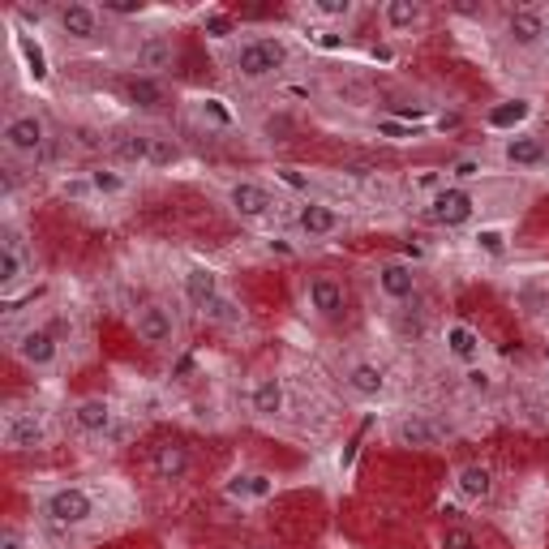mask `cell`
Listing matches in <instances>:
<instances>
[{"mask_svg": "<svg viewBox=\"0 0 549 549\" xmlns=\"http://www.w3.org/2000/svg\"><path fill=\"white\" fill-rule=\"evenodd\" d=\"M283 60H288V48L279 39H249L236 52V74L245 82H262L274 78V69H283Z\"/></svg>", "mask_w": 549, "mask_h": 549, "instance_id": "obj_1", "label": "cell"}, {"mask_svg": "<svg viewBox=\"0 0 549 549\" xmlns=\"http://www.w3.org/2000/svg\"><path fill=\"white\" fill-rule=\"evenodd\" d=\"M95 515V498L78 485H65V490H52L43 498V519L57 524V528H78Z\"/></svg>", "mask_w": 549, "mask_h": 549, "instance_id": "obj_2", "label": "cell"}, {"mask_svg": "<svg viewBox=\"0 0 549 549\" xmlns=\"http://www.w3.org/2000/svg\"><path fill=\"white\" fill-rule=\"evenodd\" d=\"M4 146L9 155L18 159H39L43 146H48V125L35 112H18V117L4 120Z\"/></svg>", "mask_w": 549, "mask_h": 549, "instance_id": "obj_3", "label": "cell"}, {"mask_svg": "<svg viewBox=\"0 0 549 549\" xmlns=\"http://www.w3.org/2000/svg\"><path fill=\"white\" fill-rule=\"evenodd\" d=\"M472 211H476V197L464 189V185H447L442 194L430 197V206H425V219L438 223V228H459V223H468Z\"/></svg>", "mask_w": 549, "mask_h": 549, "instance_id": "obj_4", "label": "cell"}, {"mask_svg": "<svg viewBox=\"0 0 549 549\" xmlns=\"http://www.w3.org/2000/svg\"><path fill=\"white\" fill-rule=\"evenodd\" d=\"M0 438H4L9 451H35V447L48 442V430H43V421L35 416V412H9Z\"/></svg>", "mask_w": 549, "mask_h": 549, "instance_id": "obj_5", "label": "cell"}, {"mask_svg": "<svg viewBox=\"0 0 549 549\" xmlns=\"http://www.w3.org/2000/svg\"><path fill=\"white\" fill-rule=\"evenodd\" d=\"M228 202H232V211L240 219H266L274 206H279L271 189H266V185H257V180H236L232 194H228Z\"/></svg>", "mask_w": 549, "mask_h": 549, "instance_id": "obj_6", "label": "cell"}, {"mask_svg": "<svg viewBox=\"0 0 549 549\" xmlns=\"http://www.w3.org/2000/svg\"><path fill=\"white\" fill-rule=\"evenodd\" d=\"M13 348H18V356L26 361V365H35V370H48V365H57V353H60L57 335L48 331V327H30V331H22Z\"/></svg>", "mask_w": 549, "mask_h": 549, "instance_id": "obj_7", "label": "cell"}, {"mask_svg": "<svg viewBox=\"0 0 549 549\" xmlns=\"http://www.w3.org/2000/svg\"><path fill=\"white\" fill-rule=\"evenodd\" d=\"M134 331L142 344H151V348H159V344H168L172 335H177V322H172V314L163 309V305H142L134 318Z\"/></svg>", "mask_w": 549, "mask_h": 549, "instance_id": "obj_8", "label": "cell"}, {"mask_svg": "<svg viewBox=\"0 0 549 549\" xmlns=\"http://www.w3.org/2000/svg\"><path fill=\"white\" fill-rule=\"evenodd\" d=\"M309 309L318 318H339L344 314V283L331 274H314L309 279Z\"/></svg>", "mask_w": 549, "mask_h": 549, "instance_id": "obj_9", "label": "cell"}, {"mask_svg": "<svg viewBox=\"0 0 549 549\" xmlns=\"http://www.w3.org/2000/svg\"><path fill=\"white\" fill-rule=\"evenodd\" d=\"M378 288H382V296H391V301H408L416 292V274H412L408 262H382L378 266Z\"/></svg>", "mask_w": 549, "mask_h": 549, "instance_id": "obj_10", "label": "cell"}, {"mask_svg": "<svg viewBox=\"0 0 549 549\" xmlns=\"http://www.w3.org/2000/svg\"><path fill=\"white\" fill-rule=\"evenodd\" d=\"M57 22L69 39H95L99 35V13L91 9V4H65V9L57 13Z\"/></svg>", "mask_w": 549, "mask_h": 549, "instance_id": "obj_11", "label": "cell"}, {"mask_svg": "<svg viewBox=\"0 0 549 549\" xmlns=\"http://www.w3.org/2000/svg\"><path fill=\"white\" fill-rule=\"evenodd\" d=\"M296 223H301V232L305 236H331L339 232V211L335 206H327V202H305L301 206V215H296Z\"/></svg>", "mask_w": 549, "mask_h": 549, "instance_id": "obj_12", "label": "cell"}, {"mask_svg": "<svg viewBox=\"0 0 549 549\" xmlns=\"http://www.w3.org/2000/svg\"><path fill=\"white\" fill-rule=\"evenodd\" d=\"M249 408H254L257 416H279V412L288 408L283 382H279V378H257L254 391H249Z\"/></svg>", "mask_w": 549, "mask_h": 549, "instance_id": "obj_13", "label": "cell"}, {"mask_svg": "<svg viewBox=\"0 0 549 549\" xmlns=\"http://www.w3.org/2000/svg\"><path fill=\"white\" fill-rule=\"evenodd\" d=\"M507 35L510 43H519V48H532V43H541L549 35L545 30V18L536 13V9H515L507 22Z\"/></svg>", "mask_w": 549, "mask_h": 549, "instance_id": "obj_14", "label": "cell"}, {"mask_svg": "<svg viewBox=\"0 0 549 549\" xmlns=\"http://www.w3.org/2000/svg\"><path fill=\"white\" fill-rule=\"evenodd\" d=\"M442 438V425H433L425 416H404V421H395V442L399 447H433Z\"/></svg>", "mask_w": 549, "mask_h": 549, "instance_id": "obj_15", "label": "cell"}, {"mask_svg": "<svg viewBox=\"0 0 549 549\" xmlns=\"http://www.w3.org/2000/svg\"><path fill=\"white\" fill-rule=\"evenodd\" d=\"M455 485H459V493H464L468 502H490L493 498V472L485 468V464H464L459 476H455Z\"/></svg>", "mask_w": 549, "mask_h": 549, "instance_id": "obj_16", "label": "cell"}, {"mask_svg": "<svg viewBox=\"0 0 549 549\" xmlns=\"http://www.w3.org/2000/svg\"><path fill=\"white\" fill-rule=\"evenodd\" d=\"M26 274V254H22V236L18 228H4V245H0V283L13 288Z\"/></svg>", "mask_w": 549, "mask_h": 549, "instance_id": "obj_17", "label": "cell"}, {"mask_svg": "<svg viewBox=\"0 0 549 549\" xmlns=\"http://www.w3.org/2000/svg\"><path fill=\"white\" fill-rule=\"evenodd\" d=\"M271 493H274V481L266 472H236L228 481V498H236V502H262Z\"/></svg>", "mask_w": 549, "mask_h": 549, "instance_id": "obj_18", "label": "cell"}, {"mask_svg": "<svg viewBox=\"0 0 549 549\" xmlns=\"http://www.w3.org/2000/svg\"><path fill=\"white\" fill-rule=\"evenodd\" d=\"M185 296H189L194 309H206L219 296V274L211 271V266H194V271L185 274Z\"/></svg>", "mask_w": 549, "mask_h": 549, "instance_id": "obj_19", "label": "cell"}, {"mask_svg": "<svg viewBox=\"0 0 549 549\" xmlns=\"http://www.w3.org/2000/svg\"><path fill=\"white\" fill-rule=\"evenodd\" d=\"M74 425L82 433H108L112 430V404L108 399H82L74 408Z\"/></svg>", "mask_w": 549, "mask_h": 549, "instance_id": "obj_20", "label": "cell"}, {"mask_svg": "<svg viewBox=\"0 0 549 549\" xmlns=\"http://www.w3.org/2000/svg\"><path fill=\"white\" fill-rule=\"evenodd\" d=\"M125 95H129V103L142 108V112H159V108L168 103L163 86H159L155 78H146V74H134V78L125 82Z\"/></svg>", "mask_w": 549, "mask_h": 549, "instance_id": "obj_21", "label": "cell"}, {"mask_svg": "<svg viewBox=\"0 0 549 549\" xmlns=\"http://www.w3.org/2000/svg\"><path fill=\"white\" fill-rule=\"evenodd\" d=\"M442 344H447V353H451L455 361H464V365H472V361L481 356V335L472 331V327H464V322H451L447 335H442Z\"/></svg>", "mask_w": 549, "mask_h": 549, "instance_id": "obj_22", "label": "cell"}, {"mask_svg": "<svg viewBox=\"0 0 549 549\" xmlns=\"http://www.w3.org/2000/svg\"><path fill=\"white\" fill-rule=\"evenodd\" d=\"M172 57H177V52H172V39H168V35H151V39L137 48L134 65L137 69H146V78H151V74H159V69H168Z\"/></svg>", "mask_w": 549, "mask_h": 549, "instance_id": "obj_23", "label": "cell"}, {"mask_svg": "<svg viewBox=\"0 0 549 549\" xmlns=\"http://www.w3.org/2000/svg\"><path fill=\"white\" fill-rule=\"evenodd\" d=\"M502 155H507V163H515V168H541V163H545V146L528 134H515V137H507Z\"/></svg>", "mask_w": 549, "mask_h": 549, "instance_id": "obj_24", "label": "cell"}, {"mask_svg": "<svg viewBox=\"0 0 549 549\" xmlns=\"http://www.w3.org/2000/svg\"><path fill=\"white\" fill-rule=\"evenodd\" d=\"M348 387H353L361 399H378V395L387 391V373L370 365V361H356L353 370H348Z\"/></svg>", "mask_w": 549, "mask_h": 549, "instance_id": "obj_25", "label": "cell"}, {"mask_svg": "<svg viewBox=\"0 0 549 549\" xmlns=\"http://www.w3.org/2000/svg\"><path fill=\"white\" fill-rule=\"evenodd\" d=\"M421 18H425V9H421L416 0H387V4H382V22H387V30H391V35L412 30Z\"/></svg>", "mask_w": 549, "mask_h": 549, "instance_id": "obj_26", "label": "cell"}, {"mask_svg": "<svg viewBox=\"0 0 549 549\" xmlns=\"http://www.w3.org/2000/svg\"><path fill=\"white\" fill-rule=\"evenodd\" d=\"M155 472H159V481H185V472H189V451H185L180 442H163L155 451Z\"/></svg>", "mask_w": 549, "mask_h": 549, "instance_id": "obj_27", "label": "cell"}, {"mask_svg": "<svg viewBox=\"0 0 549 549\" xmlns=\"http://www.w3.org/2000/svg\"><path fill=\"white\" fill-rule=\"evenodd\" d=\"M112 159H117V163H129V168L151 163V137L146 134H125L117 146H112Z\"/></svg>", "mask_w": 549, "mask_h": 549, "instance_id": "obj_28", "label": "cell"}, {"mask_svg": "<svg viewBox=\"0 0 549 549\" xmlns=\"http://www.w3.org/2000/svg\"><path fill=\"white\" fill-rule=\"evenodd\" d=\"M528 112H532L528 99H510V103H498L485 120H490V129H515V125L528 120Z\"/></svg>", "mask_w": 549, "mask_h": 549, "instance_id": "obj_29", "label": "cell"}, {"mask_svg": "<svg viewBox=\"0 0 549 549\" xmlns=\"http://www.w3.org/2000/svg\"><path fill=\"white\" fill-rule=\"evenodd\" d=\"M197 314L206 318V322H215V327H236V322H240V309H236V301H232V296H223V292H219L215 301L206 305V309H197Z\"/></svg>", "mask_w": 549, "mask_h": 549, "instance_id": "obj_30", "label": "cell"}, {"mask_svg": "<svg viewBox=\"0 0 549 549\" xmlns=\"http://www.w3.org/2000/svg\"><path fill=\"white\" fill-rule=\"evenodd\" d=\"M18 52H22V60H26V69H30V78H35V82L48 78V60H43V48L30 39L26 30L18 35Z\"/></svg>", "mask_w": 549, "mask_h": 549, "instance_id": "obj_31", "label": "cell"}, {"mask_svg": "<svg viewBox=\"0 0 549 549\" xmlns=\"http://www.w3.org/2000/svg\"><path fill=\"white\" fill-rule=\"evenodd\" d=\"M91 185H95V194H103V197L125 194V177H120L117 168H95V172H91Z\"/></svg>", "mask_w": 549, "mask_h": 549, "instance_id": "obj_32", "label": "cell"}, {"mask_svg": "<svg viewBox=\"0 0 549 549\" xmlns=\"http://www.w3.org/2000/svg\"><path fill=\"white\" fill-rule=\"evenodd\" d=\"M180 163V146L172 137H151V168H172Z\"/></svg>", "mask_w": 549, "mask_h": 549, "instance_id": "obj_33", "label": "cell"}, {"mask_svg": "<svg viewBox=\"0 0 549 549\" xmlns=\"http://www.w3.org/2000/svg\"><path fill=\"white\" fill-rule=\"evenodd\" d=\"M476 249H481V254H507V232H502V228H481V232H476Z\"/></svg>", "mask_w": 549, "mask_h": 549, "instance_id": "obj_34", "label": "cell"}, {"mask_svg": "<svg viewBox=\"0 0 549 549\" xmlns=\"http://www.w3.org/2000/svg\"><path fill=\"white\" fill-rule=\"evenodd\" d=\"M447 177H451V180H459V185H464V180H472V177H481V159H476V155L455 159V163H451V172H447Z\"/></svg>", "mask_w": 549, "mask_h": 549, "instance_id": "obj_35", "label": "cell"}, {"mask_svg": "<svg viewBox=\"0 0 549 549\" xmlns=\"http://www.w3.org/2000/svg\"><path fill=\"white\" fill-rule=\"evenodd\" d=\"M197 112H202V120H211V125H223V129L232 125V112H228L219 99H202V108H197Z\"/></svg>", "mask_w": 549, "mask_h": 549, "instance_id": "obj_36", "label": "cell"}, {"mask_svg": "<svg viewBox=\"0 0 549 549\" xmlns=\"http://www.w3.org/2000/svg\"><path fill=\"white\" fill-rule=\"evenodd\" d=\"M314 13L318 18H348L353 13V0H314Z\"/></svg>", "mask_w": 549, "mask_h": 549, "instance_id": "obj_37", "label": "cell"}, {"mask_svg": "<svg viewBox=\"0 0 549 549\" xmlns=\"http://www.w3.org/2000/svg\"><path fill=\"white\" fill-rule=\"evenodd\" d=\"M442 549H481V545H476V536L468 528H447L442 532Z\"/></svg>", "mask_w": 549, "mask_h": 549, "instance_id": "obj_38", "label": "cell"}, {"mask_svg": "<svg viewBox=\"0 0 549 549\" xmlns=\"http://www.w3.org/2000/svg\"><path fill=\"white\" fill-rule=\"evenodd\" d=\"M464 382H468V391H472V395H490V391H493V373L476 370V365H468V373H464Z\"/></svg>", "mask_w": 549, "mask_h": 549, "instance_id": "obj_39", "label": "cell"}, {"mask_svg": "<svg viewBox=\"0 0 549 549\" xmlns=\"http://www.w3.org/2000/svg\"><path fill=\"white\" fill-rule=\"evenodd\" d=\"M202 26H206L211 39H228V35H232V18H228V13H206Z\"/></svg>", "mask_w": 549, "mask_h": 549, "instance_id": "obj_40", "label": "cell"}, {"mask_svg": "<svg viewBox=\"0 0 549 549\" xmlns=\"http://www.w3.org/2000/svg\"><path fill=\"white\" fill-rule=\"evenodd\" d=\"M60 194L69 197V202H86V197L95 194V185H91V177H82V180H65V185H60Z\"/></svg>", "mask_w": 549, "mask_h": 549, "instance_id": "obj_41", "label": "cell"}, {"mask_svg": "<svg viewBox=\"0 0 549 549\" xmlns=\"http://www.w3.org/2000/svg\"><path fill=\"white\" fill-rule=\"evenodd\" d=\"M146 4L142 0H103V13H117V18H137Z\"/></svg>", "mask_w": 549, "mask_h": 549, "instance_id": "obj_42", "label": "cell"}, {"mask_svg": "<svg viewBox=\"0 0 549 549\" xmlns=\"http://www.w3.org/2000/svg\"><path fill=\"white\" fill-rule=\"evenodd\" d=\"M416 189H425V194H442L447 189V172H416V180H412Z\"/></svg>", "mask_w": 549, "mask_h": 549, "instance_id": "obj_43", "label": "cell"}, {"mask_svg": "<svg viewBox=\"0 0 549 549\" xmlns=\"http://www.w3.org/2000/svg\"><path fill=\"white\" fill-rule=\"evenodd\" d=\"M274 177L283 180L288 189H296V194H309V177H301L296 168H274Z\"/></svg>", "mask_w": 549, "mask_h": 549, "instance_id": "obj_44", "label": "cell"}, {"mask_svg": "<svg viewBox=\"0 0 549 549\" xmlns=\"http://www.w3.org/2000/svg\"><path fill=\"white\" fill-rule=\"evenodd\" d=\"M378 134H387V137H395V142H404V137H416V129H408V125H399V120H378Z\"/></svg>", "mask_w": 549, "mask_h": 549, "instance_id": "obj_45", "label": "cell"}, {"mask_svg": "<svg viewBox=\"0 0 549 549\" xmlns=\"http://www.w3.org/2000/svg\"><path fill=\"white\" fill-rule=\"evenodd\" d=\"M0 549H26V536H22V532L9 524V528L0 532Z\"/></svg>", "mask_w": 549, "mask_h": 549, "instance_id": "obj_46", "label": "cell"}, {"mask_svg": "<svg viewBox=\"0 0 549 549\" xmlns=\"http://www.w3.org/2000/svg\"><path fill=\"white\" fill-rule=\"evenodd\" d=\"M314 43L322 48V52H339V48H344V39H339V35H331V30H318Z\"/></svg>", "mask_w": 549, "mask_h": 549, "instance_id": "obj_47", "label": "cell"}, {"mask_svg": "<svg viewBox=\"0 0 549 549\" xmlns=\"http://www.w3.org/2000/svg\"><path fill=\"white\" fill-rule=\"evenodd\" d=\"M266 249L279 257H292V245H288V240H266Z\"/></svg>", "mask_w": 549, "mask_h": 549, "instance_id": "obj_48", "label": "cell"}, {"mask_svg": "<svg viewBox=\"0 0 549 549\" xmlns=\"http://www.w3.org/2000/svg\"><path fill=\"white\" fill-rule=\"evenodd\" d=\"M18 18H22V22H35V26H39L43 13H39V9H18Z\"/></svg>", "mask_w": 549, "mask_h": 549, "instance_id": "obj_49", "label": "cell"}]
</instances>
